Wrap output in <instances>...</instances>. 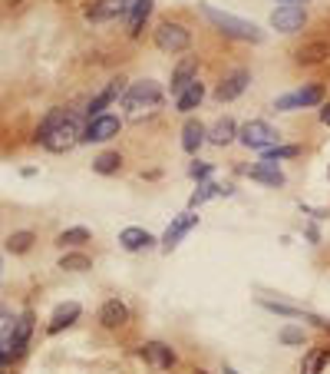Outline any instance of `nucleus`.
Instances as JSON below:
<instances>
[{"label": "nucleus", "mask_w": 330, "mask_h": 374, "mask_svg": "<svg viewBox=\"0 0 330 374\" xmlns=\"http://www.w3.org/2000/svg\"><path fill=\"white\" fill-rule=\"evenodd\" d=\"M201 14H205V20L212 23L214 30H221L225 37L248 40V43H261L264 40V30L258 23H251V20H241V17H234V14H225V10H214L208 3H201Z\"/></svg>", "instance_id": "f257e3e1"}, {"label": "nucleus", "mask_w": 330, "mask_h": 374, "mask_svg": "<svg viewBox=\"0 0 330 374\" xmlns=\"http://www.w3.org/2000/svg\"><path fill=\"white\" fill-rule=\"evenodd\" d=\"M43 146H47L50 153H66V149H73L76 143H82V123L76 113H66L63 123H56L53 129H50L47 136L40 139Z\"/></svg>", "instance_id": "f03ea898"}, {"label": "nucleus", "mask_w": 330, "mask_h": 374, "mask_svg": "<svg viewBox=\"0 0 330 374\" xmlns=\"http://www.w3.org/2000/svg\"><path fill=\"white\" fill-rule=\"evenodd\" d=\"M238 139L245 143L248 149H261V153H267V149H274L280 143V133L271 126V123H264V119H251V123H245L241 129H238Z\"/></svg>", "instance_id": "7ed1b4c3"}, {"label": "nucleus", "mask_w": 330, "mask_h": 374, "mask_svg": "<svg viewBox=\"0 0 330 374\" xmlns=\"http://www.w3.org/2000/svg\"><path fill=\"white\" fill-rule=\"evenodd\" d=\"M188 43H192L188 27L172 23V20H162V23L155 27V47L162 53H182V50H188Z\"/></svg>", "instance_id": "20e7f679"}, {"label": "nucleus", "mask_w": 330, "mask_h": 374, "mask_svg": "<svg viewBox=\"0 0 330 374\" xmlns=\"http://www.w3.org/2000/svg\"><path fill=\"white\" fill-rule=\"evenodd\" d=\"M159 100H162L159 83H152V80H139V83L126 86V93H122V110L135 113V110H142V106H159Z\"/></svg>", "instance_id": "39448f33"}, {"label": "nucleus", "mask_w": 330, "mask_h": 374, "mask_svg": "<svg viewBox=\"0 0 330 374\" xmlns=\"http://www.w3.org/2000/svg\"><path fill=\"white\" fill-rule=\"evenodd\" d=\"M248 83H251V70H245V67L228 70V73L218 80V86H214V100H218V103L238 100V96L248 90Z\"/></svg>", "instance_id": "423d86ee"}, {"label": "nucleus", "mask_w": 330, "mask_h": 374, "mask_svg": "<svg viewBox=\"0 0 330 374\" xmlns=\"http://www.w3.org/2000/svg\"><path fill=\"white\" fill-rule=\"evenodd\" d=\"M304 23H307V10L300 3H280L271 14V27L280 34H297V30H304Z\"/></svg>", "instance_id": "0eeeda50"}, {"label": "nucleus", "mask_w": 330, "mask_h": 374, "mask_svg": "<svg viewBox=\"0 0 330 374\" xmlns=\"http://www.w3.org/2000/svg\"><path fill=\"white\" fill-rule=\"evenodd\" d=\"M122 93H126V80L122 76H116V80H109V83L99 90L96 96L89 100V106H86V116L89 119H96V116H102L109 106H113L116 100H122Z\"/></svg>", "instance_id": "6e6552de"}, {"label": "nucleus", "mask_w": 330, "mask_h": 374, "mask_svg": "<svg viewBox=\"0 0 330 374\" xmlns=\"http://www.w3.org/2000/svg\"><path fill=\"white\" fill-rule=\"evenodd\" d=\"M324 100V86H300V90H294V93H287V96H280L278 103H274V110H280V113H291V110H304V106H317V103Z\"/></svg>", "instance_id": "1a4fd4ad"}, {"label": "nucleus", "mask_w": 330, "mask_h": 374, "mask_svg": "<svg viewBox=\"0 0 330 374\" xmlns=\"http://www.w3.org/2000/svg\"><path fill=\"white\" fill-rule=\"evenodd\" d=\"M30 335H33V311H23V315L16 318V324H14V335L7 338V355H10V361L27 355V348H30Z\"/></svg>", "instance_id": "9d476101"}, {"label": "nucleus", "mask_w": 330, "mask_h": 374, "mask_svg": "<svg viewBox=\"0 0 330 374\" xmlns=\"http://www.w3.org/2000/svg\"><path fill=\"white\" fill-rule=\"evenodd\" d=\"M119 116H113V113H102V116L89 119L86 126H82V143H106V139H113L116 133H119Z\"/></svg>", "instance_id": "9b49d317"}, {"label": "nucleus", "mask_w": 330, "mask_h": 374, "mask_svg": "<svg viewBox=\"0 0 330 374\" xmlns=\"http://www.w3.org/2000/svg\"><path fill=\"white\" fill-rule=\"evenodd\" d=\"M148 14H152V0H122V20L129 27V37H139L146 30Z\"/></svg>", "instance_id": "f8f14e48"}, {"label": "nucleus", "mask_w": 330, "mask_h": 374, "mask_svg": "<svg viewBox=\"0 0 330 374\" xmlns=\"http://www.w3.org/2000/svg\"><path fill=\"white\" fill-rule=\"evenodd\" d=\"M142 357H146L155 371H172L175 361H179L175 351H172V344H165V341H146L142 344Z\"/></svg>", "instance_id": "ddd939ff"}, {"label": "nucleus", "mask_w": 330, "mask_h": 374, "mask_svg": "<svg viewBox=\"0 0 330 374\" xmlns=\"http://www.w3.org/2000/svg\"><path fill=\"white\" fill-rule=\"evenodd\" d=\"M330 56V43L327 40H307L294 50V63L297 67H317Z\"/></svg>", "instance_id": "4468645a"}, {"label": "nucleus", "mask_w": 330, "mask_h": 374, "mask_svg": "<svg viewBox=\"0 0 330 374\" xmlns=\"http://www.w3.org/2000/svg\"><path fill=\"white\" fill-rule=\"evenodd\" d=\"M126 322H129V308H126V302H119V298L102 302V308H99V324H102L106 331H116V328H122Z\"/></svg>", "instance_id": "2eb2a0df"}, {"label": "nucleus", "mask_w": 330, "mask_h": 374, "mask_svg": "<svg viewBox=\"0 0 330 374\" xmlns=\"http://www.w3.org/2000/svg\"><path fill=\"white\" fill-rule=\"evenodd\" d=\"M195 73H198V56H185L179 67L172 70V96H182L188 86L195 83L198 80Z\"/></svg>", "instance_id": "dca6fc26"}, {"label": "nucleus", "mask_w": 330, "mask_h": 374, "mask_svg": "<svg viewBox=\"0 0 330 374\" xmlns=\"http://www.w3.org/2000/svg\"><path fill=\"white\" fill-rule=\"evenodd\" d=\"M195 225H198V216H192V212H185V216H179V219L172 222L168 229H165V236H162V249H168V252H172V249H175V245H179L182 238L188 236V232H192Z\"/></svg>", "instance_id": "f3484780"}, {"label": "nucleus", "mask_w": 330, "mask_h": 374, "mask_svg": "<svg viewBox=\"0 0 330 374\" xmlns=\"http://www.w3.org/2000/svg\"><path fill=\"white\" fill-rule=\"evenodd\" d=\"M119 245H122L126 252H142V249H152V245H155V238L148 236L146 229L129 225V229H122V232H119Z\"/></svg>", "instance_id": "a211bd4d"}, {"label": "nucleus", "mask_w": 330, "mask_h": 374, "mask_svg": "<svg viewBox=\"0 0 330 374\" xmlns=\"http://www.w3.org/2000/svg\"><path fill=\"white\" fill-rule=\"evenodd\" d=\"M80 311H82V308L76 305V302H66V305H60L56 311H53V318H50V324H47V331H50V335H60L63 328H69V324L80 318Z\"/></svg>", "instance_id": "6ab92c4d"}, {"label": "nucleus", "mask_w": 330, "mask_h": 374, "mask_svg": "<svg viewBox=\"0 0 330 374\" xmlns=\"http://www.w3.org/2000/svg\"><path fill=\"white\" fill-rule=\"evenodd\" d=\"M208 139V129L198 123V119H188L185 126H182V149L185 153H198V146Z\"/></svg>", "instance_id": "aec40b11"}, {"label": "nucleus", "mask_w": 330, "mask_h": 374, "mask_svg": "<svg viewBox=\"0 0 330 374\" xmlns=\"http://www.w3.org/2000/svg\"><path fill=\"white\" fill-rule=\"evenodd\" d=\"M248 176L254 179V183H264V186H284V172L274 166V163H258V166H251Z\"/></svg>", "instance_id": "412c9836"}, {"label": "nucleus", "mask_w": 330, "mask_h": 374, "mask_svg": "<svg viewBox=\"0 0 330 374\" xmlns=\"http://www.w3.org/2000/svg\"><path fill=\"white\" fill-rule=\"evenodd\" d=\"M86 17L89 20H109V17H122V0H96L93 7H86Z\"/></svg>", "instance_id": "4be33fe9"}, {"label": "nucleus", "mask_w": 330, "mask_h": 374, "mask_svg": "<svg viewBox=\"0 0 330 374\" xmlns=\"http://www.w3.org/2000/svg\"><path fill=\"white\" fill-rule=\"evenodd\" d=\"M234 136H238V126H234V119H231V116H221V119H218V123L212 126V133H208V143H214V146H228Z\"/></svg>", "instance_id": "5701e85b"}, {"label": "nucleus", "mask_w": 330, "mask_h": 374, "mask_svg": "<svg viewBox=\"0 0 330 374\" xmlns=\"http://www.w3.org/2000/svg\"><path fill=\"white\" fill-rule=\"evenodd\" d=\"M201 100H205V86L195 80L182 96H175V106H179V113H192L195 106H201Z\"/></svg>", "instance_id": "b1692460"}, {"label": "nucleus", "mask_w": 330, "mask_h": 374, "mask_svg": "<svg viewBox=\"0 0 330 374\" xmlns=\"http://www.w3.org/2000/svg\"><path fill=\"white\" fill-rule=\"evenodd\" d=\"M327 361H330V348H314V351H307L304 361H300V374H320Z\"/></svg>", "instance_id": "393cba45"}, {"label": "nucleus", "mask_w": 330, "mask_h": 374, "mask_svg": "<svg viewBox=\"0 0 330 374\" xmlns=\"http://www.w3.org/2000/svg\"><path fill=\"white\" fill-rule=\"evenodd\" d=\"M33 242H36V236H33L30 229H20V232H14V236L7 238V252H14V256H23V252H30Z\"/></svg>", "instance_id": "a878e982"}, {"label": "nucleus", "mask_w": 330, "mask_h": 374, "mask_svg": "<svg viewBox=\"0 0 330 374\" xmlns=\"http://www.w3.org/2000/svg\"><path fill=\"white\" fill-rule=\"evenodd\" d=\"M93 169L99 172V176H113V172L122 169V156L119 153H102L93 159Z\"/></svg>", "instance_id": "bb28decb"}, {"label": "nucleus", "mask_w": 330, "mask_h": 374, "mask_svg": "<svg viewBox=\"0 0 330 374\" xmlns=\"http://www.w3.org/2000/svg\"><path fill=\"white\" fill-rule=\"evenodd\" d=\"M60 269L63 272H86V269H93V262H89V256H82V252H66L60 258Z\"/></svg>", "instance_id": "cd10ccee"}, {"label": "nucleus", "mask_w": 330, "mask_h": 374, "mask_svg": "<svg viewBox=\"0 0 330 374\" xmlns=\"http://www.w3.org/2000/svg\"><path fill=\"white\" fill-rule=\"evenodd\" d=\"M212 196H231V186H214V183H205V186L198 189L195 196H192V209L201 202H208Z\"/></svg>", "instance_id": "c85d7f7f"}, {"label": "nucleus", "mask_w": 330, "mask_h": 374, "mask_svg": "<svg viewBox=\"0 0 330 374\" xmlns=\"http://www.w3.org/2000/svg\"><path fill=\"white\" fill-rule=\"evenodd\" d=\"M82 242H89V229H82V225H76V229H66V232H60L56 236V245H82Z\"/></svg>", "instance_id": "c756f323"}, {"label": "nucleus", "mask_w": 330, "mask_h": 374, "mask_svg": "<svg viewBox=\"0 0 330 374\" xmlns=\"http://www.w3.org/2000/svg\"><path fill=\"white\" fill-rule=\"evenodd\" d=\"M66 113H69V110H63V106H53V110H50L47 116H43V123H40V126H36V139H43L50 133V129H53V126H56V123H63V116Z\"/></svg>", "instance_id": "7c9ffc66"}, {"label": "nucleus", "mask_w": 330, "mask_h": 374, "mask_svg": "<svg viewBox=\"0 0 330 374\" xmlns=\"http://www.w3.org/2000/svg\"><path fill=\"white\" fill-rule=\"evenodd\" d=\"M294 156H300V146H274V149L264 153V163H274L278 166L280 159H294Z\"/></svg>", "instance_id": "2f4dec72"}, {"label": "nucleus", "mask_w": 330, "mask_h": 374, "mask_svg": "<svg viewBox=\"0 0 330 374\" xmlns=\"http://www.w3.org/2000/svg\"><path fill=\"white\" fill-rule=\"evenodd\" d=\"M261 308L274 311V315H284V318H297V315H300V308L284 305V302H271V298H261Z\"/></svg>", "instance_id": "473e14b6"}, {"label": "nucleus", "mask_w": 330, "mask_h": 374, "mask_svg": "<svg viewBox=\"0 0 330 374\" xmlns=\"http://www.w3.org/2000/svg\"><path fill=\"white\" fill-rule=\"evenodd\" d=\"M280 344H304V331L294 328V324H287V328H280Z\"/></svg>", "instance_id": "72a5a7b5"}, {"label": "nucleus", "mask_w": 330, "mask_h": 374, "mask_svg": "<svg viewBox=\"0 0 330 374\" xmlns=\"http://www.w3.org/2000/svg\"><path fill=\"white\" fill-rule=\"evenodd\" d=\"M188 172H192L195 179H208V176H212V166H208V163H195Z\"/></svg>", "instance_id": "f704fd0d"}, {"label": "nucleus", "mask_w": 330, "mask_h": 374, "mask_svg": "<svg viewBox=\"0 0 330 374\" xmlns=\"http://www.w3.org/2000/svg\"><path fill=\"white\" fill-rule=\"evenodd\" d=\"M320 123H327L330 126V103H324V110H320Z\"/></svg>", "instance_id": "c9c22d12"}, {"label": "nucleus", "mask_w": 330, "mask_h": 374, "mask_svg": "<svg viewBox=\"0 0 330 374\" xmlns=\"http://www.w3.org/2000/svg\"><path fill=\"white\" fill-rule=\"evenodd\" d=\"M7 361H10V355H7V344H0V368H3Z\"/></svg>", "instance_id": "e433bc0d"}, {"label": "nucleus", "mask_w": 330, "mask_h": 374, "mask_svg": "<svg viewBox=\"0 0 330 374\" xmlns=\"http://www.w3.org/2000/svg\"><path fill=\"white\" fill-rule=\"evenodd\" d=\"M280 3H304V0H280Z\"/></svg>", "instance_id": "4c0bfd02"}, {"label": "nucleus", "mask_w": 330, "mask_h": 374, "mask_svg": "<svg viewBox=\"0 0 330 374\" xmlns=\"http://www.w3.org/2000/svg\"><path fill=\"white\" fill-rule=\"evenodd\" d=\"M221 374H238V371H234V368H225V371H221Z\"/></svg>", "instance_id": "58836bf2"}, {"label": "nucleus", "mask_w": 330, "mask_h": 374, "mask_svg": "<svg viewBox=\"0 0 330 374\" xmlns=\"http://www.w3.org/2000/svg\"><path fill=\"white\" fill-rule=\"evenodd\" d=\"M324 331H330V322H324Z\"/></svg>", "instance_id": "ea45409f"}, {"label": "nucleus", "mask_w": 330, "mask_h": 374, "mask_svg": "<svg viewBox=\"0 0 330 374\" xmlns=\"http://www.w3.org/2000/svg\"><path fill=\"white\" fill-rule=\"evenodd\" d=\"M195 374H208V371H195Z\"/></svg>", "instance_id": "a19ab883"}, {"label": "nucleus", "mask_w": 330, "mask_h": 374, "mask_svg": "<svg viewBox=\"0 0 330 374\" xmlns=\"http://www.w3.org/2000/svg\"><path fill=\"white\" fill-rule=\"evenodd\" d=\"M0 374H3V368H0Z\"/></svg>", "instance_id": "79ce46f5"}]
</instances>
